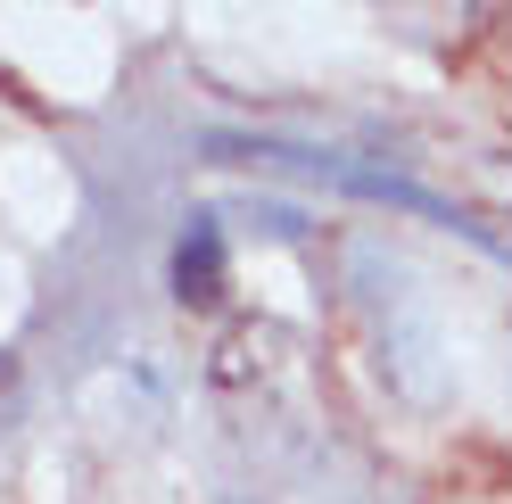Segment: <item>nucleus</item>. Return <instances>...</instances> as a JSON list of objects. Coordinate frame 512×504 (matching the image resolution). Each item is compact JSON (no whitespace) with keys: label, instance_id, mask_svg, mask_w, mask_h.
Returning a JSON list of instances; mask_svg holds the SVG:
<instances>
[{"label":"nucleus","instance_id":"obj_1","mask_svg":"<svg viewBox=\"0 0 512 504\" xmlns=\"http://www.w3.org/2000/svg\"><path fill=\"white\" fill-rule=\"evenodd\" d=\"M215 157H265V166H298V174H314V182H331V191H356V199H380V207H405V215H422V224H446V232H463V240H479V248H504L488 224H471L463 207H446L438 191H422V182H405V174H389V166H364V157H339V149H290V141H232V133H215L207 141Z\"/></svg>","mask_w":512,"mask_h":504},{"label":"nucleus","instance_id":"obj_2","mask_svg":"<svg viewBox=\"0 0 512 504\" xmlns=\"http://www.w3.org/2000/svg\"><path fill=\"white\" fill-rule=\"evenodd\" d=\"M174 290L182 298H223V232H215V215H190V232L174 248Z\"/></svg>","mask_w":512,"mask_h":504}]
</instances>
